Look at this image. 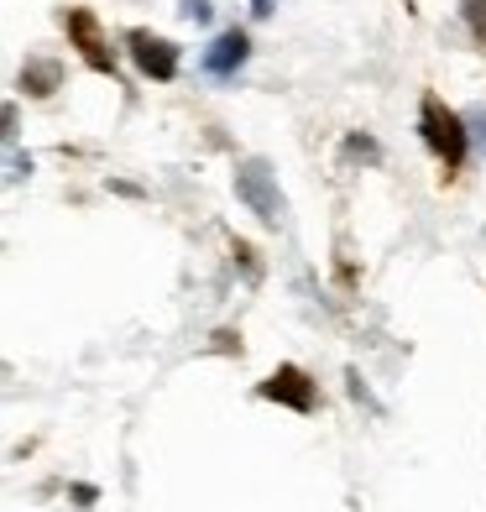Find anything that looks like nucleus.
<instances>
[{
    "mask_svg": "<svg viewBox=\"0 0 486 512\" xmlns=\"http://www.w3.org/2000/svg\"><path fill=\"white\" fill-rule=\"evenodd\" d=\"M419 126H424V142L434 147V157L445 162V168L455 173L460 162H466V147H471V131H466V121H460L455 110H445L434 95H424V105H419Z\"/></svg>",
    "mask_w": 486,
    "mask_h": 512,
    "instance_id": "f257e3e1",
    "label": "nucleus"
},
{
    "mask_svg": "<svg viewBox=\"0 0 486 512\" xmlns=\"http://www.w3.org/2000/svg\"><path fill=\"white\" fill-rule=\"evenodd\" d=\"M236 194H241V204H246L262 225H283L288 204H283V194H277V173L267 168L262 157H246L241 168H236Z\"/></svg>",
    "mask_w": 486,
    "mask_h": 512,
    "instance_id": "f03ea898",
    "label": "nucleus"
},
{
    "mask_svg": "<svg viewBox=\"0 0 486 512\" xmlns=\"http://www.w3.org/2000/svg\"><path fill=\"white\" fill-rule=\"evenodd\" d=\"M126 48H131V63L142 68L147 79H157V84L178 79V48H173L168 37H152V32H126Z\"/></svg>",
    "mask_w": 486,
    "mask_h": 512,
    "instance_id": "7ed1b4c3",
    "label": "nucleus"
},
{
    "mask_svg": "<svg viewBox=\"0 0 486 512\" xmlns=\"http://www.w3.org/2000/svg\"><path fill=\"white\" fill-rule=\"evenodd\" d=\"M63 27H68V37H74L79 58L95 68V74H115V53L105 48V37H100V21H95V16H89V11H63Z\"/></svg>",
    "mask_w": 486,
    "mask_h": 512,
    "instance_id": "20e7f679",
    "label": "nucleus"
},
{
    "mask_svg": "<svg viewBox=\"0 0 486 512\" xmlns=\"http://www.w3.org/2000/svg\"><path fill=\"white\" fill-rule=\"evenodd\" d=\"M257 398L283 403V408H293V413H314V382H309L298 366H277L272 377L257 387Z\"/></svg>",
    "mask_w": 486,
    "mask_h": 512,
    "instance_id": "39448f33",
    "label": "nucleus"
},
{
    "mask_svg": "<svg viewBox=\"0 0 486 512\" xmlns=\"http://www.w3.org/2000/svg\"><path fill=\"white\" fill-rule=\"evenodd\" d=\"M246 53H251V42H246V32H220L210 48H204V68H210L215 79H225V74H236V68L246 63Z\"/></svg>",
    "mask_w": 486,
    "mask_h": 512,
    "instance_id": "423d86ee",
    "label": "nucleus"
},
{
    "mask_svg": "<svg viewBox=\"0 0 486 512\" xmlns=\"http://www.w3.org/2000/svg\"><path fill=\"white\" fill-rule=\"evenodd\" d=\"M58 84H63V68L53 58H32L27 68H21V89H27L32 100H48Z\"/></svg>",
    "mask_w": 486,
    "mask_h": 512,
    "instance_id": "0eeeda50",
    "label": "nucleus"
},
{
    "mask_svg": "<svg viewBox=\"0 0 486 512\" xmlns=\"http://www.w3.org/2000/svg\"><path fill=\"white\" fill-rule=\"evenodd\" d=\"M460 11H466V27H471V37L486 48V0H460Z\"/></svg>",
    "mask_w": 486,
    "mask_h": 512,
    "instance_id": "6e6552de",
    "label": "nucleus"
},
{
    "mask_svg": "<svg viewBox=\"0 0 486 512\" xmlns=\"http://www.w3.org/2000/svg\"><path fill=\"white\" fill-rule=\"evenodd\" d=\"M178 16H183V21H199V27H204V21L215 16V6H210V0H178Z\"/></svg>",
    "mask_w": 486,
    "mask_h": 512,
    "instance_id": "1a4fd4ad",
    "label": "nucleus"
},
{
    "mask_svg": "<svg viewBox=\"0 0 486 512\" xmlns=\"http://www.w3.org/2000/svg\"><path fill=\"white\" fill-rule=\"evenodd\" d=\"M466 131H471V147L486 157V110H471L466 115Z\"/></svg>",
    "mask_w": 486,
    "mask_h": 512,
    "instance_id": "9d476101",
    "label": "nucleus"
},
{
    "mask_svg": "<svg viewBox=\"0 0 486 512\" xmlns=\"http://www.w3.org/2000/svg\"><path fill=\"white\" fill-rule=\"evenodd\" d=\"M345 157H366V162H377L382 152H377V142H366V136H351V142H345Z\"/></svg>",
    "mask_w": 486,
    "mask_h": 512,
    "instance_id": "9b49d317",
    "label": "nucleus"
},
{
    "mask_svg": "<svg viewBox=\"0 0 486 512\" xmlns=\"http://www.w3.org/2000/svg\"><path fill=\"white\" fill-rule=\"evenodd\" d=\"M272 6H277V0H251V11H257V16H272Z\"/></svg>",
    "mask_w": 486,
    "mask_h": 512,
    "instance_id": "f8f14e48",
    "label": "nucleus"
}]
</instances>
